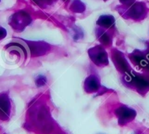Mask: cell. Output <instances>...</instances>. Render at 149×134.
I'll use <instances>...</instances> for the list:
<instances>
[{
  "label": "cell",
  "instance_id": "obj_1",
  "mask_svg": "<svg viewBox=\"0 0 149 134\" xmlns=\"http://www.w3.org/2000/svg\"><path fill=\"white\" fill-rule=\"evenodd\" d=\"M122 10H119L121 15L126 19H132L135 20H141L146 17L148 14V8L144 2L135 1L129 6H124Z\"/></svg>",
  "mask_w": 149,
  "mask_h": 134
},
{
  "label": "cell",
  "instance_id": "obj_2",
  "mask_svg": "<svg viewBox=\"0 0 149 134\" xmlns=\"http://www.w3.org/2000/svg\"><path fill=\"white\" fill-rule=\"evenodd\" d=\"M127 81L130 83L135 87L140 93H146L149 90V76L138 75L135 73L130 72L125 76Z\"/></svg>",
  "mask_w": 149,
  "mask_h": 134
},
{
  "label": "cell",
  "instance_id": "obj_3",
  "mask_svg": "<svg viewBox=\"0 0 149 134\" xmlns=\"http://www.w3.org/2000/svg\"><path fill=\"white\" fill-rule=\"evenodd\" d=\"M31 22V18L27 12L24 11H19L15 13L10 17V25L17 30H22Z\"/></svg>",
  "mask_w": 149,
  "mask_h": 134
},
{
  "label": "cell",
  "instance_id": "obj_4",
  "mask_svg": "<svg viewBox=\"0 0 149 134\" xmlns=\"http://www.w3.org/2000/svg\"><path fill=\"white\" fill-rule=\"evenodd\" d=\"M89 55L93 62L99 66L106 65L109 63L107 53L100 46H97L90 49L89 50Z\"/></svg>",
  "mask_w": 149,
  "mask_h": 134
},
{
  "label": "cell",
  "instance_id": "obj_5",
  "mask_svg": "<svg viewBox=\"0 0 149 134\" xmlns=\"http://www.w3.org/2000/svg\"><path fill=\"white\" fill-rule=\"evenodd\" d=\"M116 115L118 117L119 124L120 126H124L135 119L136 116V112L133 109L123 106L119 107L116 110Z\"/></svg>",
  "mask_w": 149,
  "mask_h": 134
},
{
  "label": "cell",
  "instance_id": "obj_6",
  "mask_svg": "<svg viewBox=\"0 0 149 134\" xmlns=\"http://www.w3.org/2000/svg\"><path fill=\"white\" fill-rule=\"evenodd\" d=\"M11 105L9 97L5 94L0 95V119L7 120L10 117Z\"/></svg>",
  "mask_w": 149,
  "mask_h": 134
},
{
  "label": "cell",
  "instance_id": "obj_7",
  "mask_svg": "<svg viewBox=\"0 0 149 134\" xmlns=\"http://www.w3.org/2000/svg\"><path fill=\"white\" fill-rule=\"evenodd\" d=\"M100 80L97 76L94 75H92L89 76L86 79L85 84H84V88L85 91L88 93L95 92L97 91L100 88Z\"/></svg>",
  "mask_w": 149,
  "mask_h": 134
},
{
  "label": "cell",
  "instance_id": "obj_8",
  "mask_svg": "<svg viewBox=\"0 0 149 134\" xmlns=\"http://www.w3.org/2000/svg\"><path fill=\"white\" fill-rule=\"evenodd\" d=\"M113 59L115 65L119 70L125 73L128 72V68H129L128 66L129 65H128V63L127 62L126 59L124 57L122 54H121L119 52H116V53L113 54Z\"/></svg>",
  "mask_w": 149,
  "mask_h": 134
},
{
  "label": "cell",
  "instance_id": "obj_9",
  "mask_svg": "<svg viewBox=\"0 0 149 134\" xmlns=\"http://www.w3.org/2000/svg\"><path fill=\"white\" fill-rule=\"evenodd\" d=\"M115 20L112 15H101L97 21V25L103 28H111L114 26Z\"/></svg>",
  "mask_w": 149,
  "mask_h": 134
},
{
  "label": "cell",
  "instance_id": "obj_10",
  "mask_svg": "<svg viewBox=\"0 0 149 134\" xmlns=\"http://www.w3.org/2000/svg\"><path fill=\"white\" fill-rule=\"evenodd\" d=\"M97 39L100 41L103 44L106 45H109L111 44V37L110 35L107 33L106 31H105L104 29L102 28H99L97 30Z\"/></svg>",
  "mask_w": 149,
  "mask_h": 134
},
{
  "label": "cell",
  "instance_id": "obj_11",
  "mask_svg": "<svg viewBox=\"0 0 149 134\" xmlns=\"http://www.w3.org/2000/svg\"><path fill=\"white\" fill-rule=\"evenodd\" d=\"M71 10L75 12H82L85 10V6L80 0H74L71 5Z\"/></svg>",
  "mask_w": 149,
  "mask_h": 134
},
{
  "label": "cell",
  "instance_id": "obj_12",
  "mask_svg": "<svg viewBox=\"0 0 149 134\" xmlns=\"http://www.w3.org/2000/svg\"><path fill=\"white\" fill-rule=\"evenodd\" d=\"M33 1L39 7L42 8H46L48 6L52 5L57 0H33Z\"/></svg>",
  "mask_w": 149,
  "mask_h": 134
},
{
  "label": "cell",
  "instance_id": "obj_13",
  "mask_svg": "<svg viewBox=\"0 0 149 134\" xmlns=\"http://www.w3.org/2000/svg\"><path fill=\"white\" fill-rule=\"evenodd\" d=\"M120 2L123 4L124 6H129L135 2V0H119Z\"/></svg>",
  "mask_w": 149,
  "mask_h": 134
},
{
  "label": "cell",
  "instance_id": "obj_14",
  "mask_svg": "<svg viewBox=\"0 0 149 134\" xmlns=\"http://www.w3.org/2000/svg\"><path fill=\"white\" fill-rule=\"evenodd\" d=\"M7 36V30L2 27H0V40L4 39Z\"/></svg>",
  "mask_w": 149,
  "mask_h": 134
},
{
  "label": "cell",
  "instance_id": "obj_15",
  "mask_svg": "<svg viewBox=\"0 0 149 134\" xmlns=\"http://www.w3.org/2000/svg\"><path fill=\"white\" fill-rule=\"evenodd\" d=\"M146 57H147V59H148V62H149V52L146 55Z\"/></svg>",
  "mask_w": 149,
  "mask_h": 134
},
{
  "label": "cell",
  "instance_id": "obj_16",
  "mask_svg": "<svg viewBox=\"0 0 149 134\" xmlns=\"http://www.w3.org/2000/svg\"><path fill=\"white\" fill-rule=\"evenodd\" d=\"M0 1H1V0H0Z\"/></svg>",
  "mask_w": 149,
  "mask_h": 134
}]
</instances>
